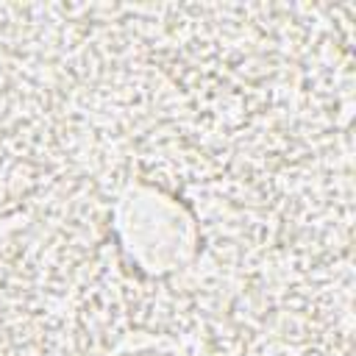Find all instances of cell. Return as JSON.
Listing matches in <instances>:
<instances>
[{
  "label": "cell",
  "mask_w": 356,
  "mask_h": 356,
  "mask_svg": "<svg viewBox=\"0 0 356 356\" xmlns=\"http://www.w3.org/2000/svg\"><path fill=\"white\" fill-rule=\"evenodd\" d=\"M111 228L122 256L150 278L184 270L200 248V228L192 209L172 192L131 181L111 209Z\"/></svg>",
  "instance_id": "6da1fadb"
}]
</instances>
